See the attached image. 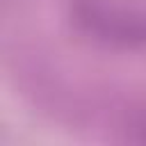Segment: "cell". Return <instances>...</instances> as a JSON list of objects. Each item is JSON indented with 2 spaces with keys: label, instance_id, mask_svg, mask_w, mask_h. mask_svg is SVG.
Instances as JSON below:
<instances>
[{
  "label": "cell",
  "instance_id": "obj_1",
  "mask_svg": "<svg viewBox=\"0 0 146 146\" xmlns=\"http://www.w3.org/2000/svg\"><path fill=\"white\" fill-rule=\"evenodd\" d=\"M78 25L94 39L116 46H146V11L107 0L75 2Z\"/></svg>",
  "mask_w": 146,
  "mask_h": 146
}]
</instances>
